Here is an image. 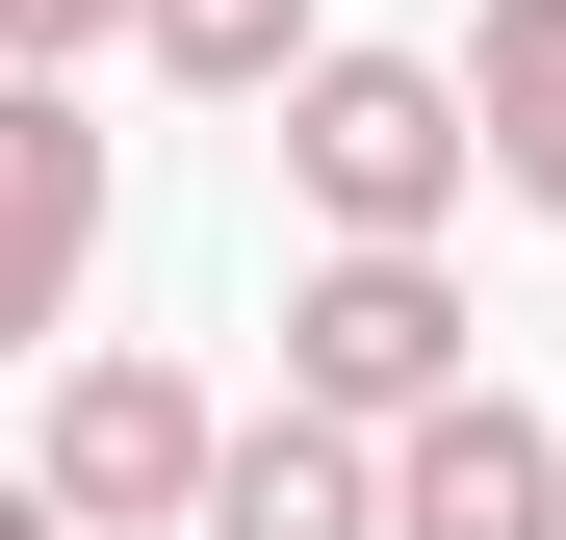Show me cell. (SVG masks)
Returning a JSON list of instances; mask_svg holds the SVG:
<instances>
[{"instance_id":"obj_1","label":"cell","mask_w":566,"mask_h":540,"mask_svg":"<svg viewBox=\"0 0 566 540\" xmlns=\"http://www.w3.org/2000/svg\"><path fill=\"white\" fill-rule=\"evenodd\" d=\"M490 180V129H463V52H310L283 77V207L360 232V257H438V207Z\"/></svg>"},{"instance_id":"obj_2","label":"cell","mask_w":566,"mask_h":540,"mask_svg":"<svg viewBox=\"0 0 566 540\" xmlns=\"http://www.w3.org/2000/svg\"><path fill=\"white\" fill-rule=\"evenodd\" d=\"M207 464H232V412L180 387L155 335H77V360H52V437H27L52 540H207Z\"/></svg>"},{"instance_id":"obj_3","label":"cell","mask_w":566,"mask_h":540,"mask_svg":"<svg viewBox=\"0 0 566 540\" xmlns=\"http://www.w3.org/2000/svg\"><path fill=\"white\" fill-rule=\"evenodd\" d=\"M438 387H490V360H463V284L438 257H310V284H283V412H335V437H412Z\"/></svg>"},{"instance_id":"obj_4","label":"cell","mask_w":566,"mask_h":540,"mask_svg":"<svg viewBox=\"0 0 566 540\" xmlns=\"http://www.w3.org/2000/svg\"><path fill=\"white\" fill-rule=\"evenodd\" d=\"M77 257H104V129L77 77H0V360H77Z\"/></svg>"},{"instance_id":"obj_5","label":"cell","mask_w":566,"mask_h":540,"mask_svg":"<svg viewBox=\"0 0 566 540\" xmlns=\"http://www.w3.org/2000/svg\"><path fill=\"white\" fill-rule=\"evenodd\" d=\"M387 540H566V412L438 387V412L387 437Z\"/></svg>"},{"instance_id":"obj_6","label":"cell","mask_w":566,"mask_h":540,"mask_svg":"<svg viewBox=\"0 0 566 540\" xmlns=\"http://www.w3.org/2000/svg\"><path fill=\"white\" fill-rule=\"evenodd\" d=\"M207 540H387V437H335V412H232Z\"/></svg>"},{"instance_id":"obj_7","label":"cell","mask_w":566,"mask_h":540,"mask_svg":"<svg viewBox=\"0 0 566 540\" xmlns=\"http://www.w3.org/2000/svg\"><path fill=\"white\" fill-rule=\"evenodd\" d=\"M129 52L180 77V104H283V77H310L335 27H310V0H129Z\"/></svg>"},{"instance_id":"obj_8","label":"cell","mask_w":566,"mask_h":540,"mask_svg":"<svg viewBox=\"0 0 566 540\" xmlns=\"http://www.w3.org/2000/svg\"><path fill=\"white\" fill-rule=\"evenodd\" d=\"M463 129L515 180H566V0H463Z\"/></svg>"},{"instance_id":"obj_9","label":"cell","mask_w":566,"mask_h":540,"mask_svg":"<svg viewBox=\"0 0 566 540\" xmlns=\"http://www.w3.org/2000/svg\"><path fill=\"white\" fill-rule=\"evenodd\" d=\"M104 27H129V0H0V77H77Z\"/></svg>"},{"instance_id":"obj_10","label":"cell","mask_w":566,"mask_h":540,"mask_svg":"<svg viewBox=\"0 0 566 540\" xmlns=\"http://www.w3.org/2000/svg\"><path fill=\"white\" fill-rule=\"evenodd\" d=\"M0 540H52V489H27V464H0Z\"/></svg>"},{"instance_id":"obj_11","label":"cell","mask_w":566,"mask_h":540,"mask_svg":"<svg viewBox=\"0 0 566 540\" xmlns=\"http://www.w3.org/2000/svg\"><path fill=\"white\" fill-rule=\"evenodd\" d=\"M541 232H566V180H541Z\"/></svg>"}]
</instances>
